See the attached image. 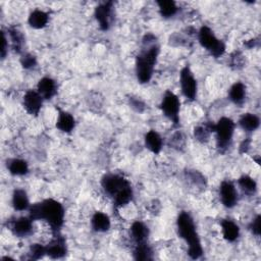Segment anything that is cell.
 <instances>
[{
    "mask_svg": "<svg viewBox=\"0 0 261 261\" xmlns=\"http://www.w3.org/2000/svg\"><path fill=\"white\" fill-rule=\"evenodd\" d=\"M30 216L33 221H43L52 229H57L64 224L65 209L57 201L48 199L31 207Z\"/></svg>",
    "mask_w": 261,
    "mask_h": 261,
    "instance_id": "1",
    "label": "cell"
},
{
    "mask_svg": "<svg viewBox=\"0 0 261 261\" xmlns=\"http://www.w3.org/2000/svg\"><path fill=\"white\" fill-rule=\"evenodd\" d=\"M178 229L181 238L189 245V255L193 259H197L202 255V247L200 239L198 237L195 224L190 214L182 212L178 219Z\"/></svg>",
    "mask_w": 261,
    "mask_h": 261,
    "instance_id": "2",
    "label": "cell"
},
{
    "mask_svg": "<svg viewBox=\"0 0 261 261\" xmlns=\"http://www.w3.org/2000/svg\"><path fill=\"white\" fill-rule=\"evenodd\" d=\"M158 56V47L152 45L148 49L143 51L137 58V75L138 80L141 83H147L150 81L154 71V66Z\"/></svg>",
    "mask_w": 261,
    "mask_h": 261,
    "instance_id": "3",
    "label": "cell"
},
{
    "mask_svg": "<svg viewBox=\"0 0 261 261\" xmlns=\"http://www.w3.org/2000/svg\"><path fill=\"white\" fill-rule=\"evenodd\" d=\"M199 42L213 56L219 57L224 52V44L218 39L212 31L207 27H203L199 31Z\"/></svg>",
    "mask_w": 261,
    "mask_h": 261,
    "instance_id": "4",
    "label": "cell"
},
{
    "mask_svg": "<svg viewBox=\"0 0 261 261\" xmlns=\"http://www.w3.org/2000/svg\"><path fill=\"white\" fill-rule=\"evenodd\" d=\"M213 132L217 134L218 145L221 148H225L231 143L234 132H235V124L231 118L223 117L219 120L217 125H214Z\"/></svg>",
    "mask_w": 261,
    "mask_h": 261,
    "instance_id": "5",
    "label": "cell"
},
{
    "mask_svg": "<svg viewBox=\"0 0 261 261\" xmlns=\"http://www.w3.org/2000/svg\"><path fill=\"white\" fill-rule=\"evenodd\" d=\"M180 106L181 104L178 96L175 95L173 92H167L161 102V111L164 115L173 120L175 124L179 122Z\"/></svg>",
    "mask_w": 261,
    "mask_h": 261,
    "instance_id": "6",
    "label": "cell"
},
{
    "mask_svg": "<svg viewBox=\"0 0 261 261\" xmlns=\"http://www.w3.org/2000/svg\"><path fill=\"white\" fill-rule=\"evenodd\" d=\"M130 186L127 180L117 175H107L102 180V187L105 192L113 198L126 187Z\"/></svg>",
    "mask_w": 261,
    "mask_h": 261,
    "instance_id": "7",
    "label": "cell"
},
{
    "mask_svg": "<svg viewBox=\"0 0 261 261\" xmlns=\"http://www.w3.org/2000/svg\"><path fill=\"white\" fill-rule=\"evenodd\" d=\"M180 83L184 96L189 100H194L197 93V82L189 68L182 70Z\"/></svg>",
    "mask_w": 261,
    "mask_h": 261,
    "instance_id": "8",
    "label": "cell"
},
{
    "mask_svg": "<svg viewBox=\"0 0 261 261\" xmlns=\"http://www.w3.org/2000/svg\"><path fill=\"white\" fill-rule=\"evenodd\" d=\"M220 195L222 202L225 207L232 208L237 204L238 201V192L233 183L223 182L220 188Z\"/></svg>",
    "mask_w": 261,
    "mask_h": 261,
    "instance_id": "9",
    "label": "cell"
},
{
    "mask_svg": "<svg viewBox=\"0 0 261 261\" xmlns=\"http://www.w3.org/2000/svg\"><path fill=\"white\" fill-rule=\"evenodd\" d=\"M43 103V97L39 94L38 91L30 90L25 94L24 106L30 114H38L41 111Z\"/></svg>",
    "mask_w": 261,
    "mask_h": 261,
    "instance_id": "10",
    "label": "cell"
},
{
    "mask_svg": "<svg viewBox=\"0 0 261 261\" xmlns=\"http://www.w3.org/2000/svg\"><path fill=\"white\" fill-rule=\"evenodd\" d=\"M12 231L15 236L24 238L33 232V220L28 218H21L14 222Z\"/></svg>",
    "mask_w": 261,
    "mask_h": 261,
    "instance_id": "11",
    "label": "cell"
},
{
    "mask_svg": "<svg viewBox=\"0 0 261 261\" xmlns=\"http://www.w3.org/2000/svg\"><path fill=\"white\" fill-rule=\"evenodd\" d=\"M67 247L66 243L63 239L56 238L52 242L48 244V246L46 247V254L50 256L51 258H61L66 255Z\"/></svg>",
    "mask_w": 261,
    "mask_h": 261,
    "instance_id": "12",
    "label": "cell"
},
{
    "mask_svg": "<svg viewBox=\"0 0 261 261\" xmlns=\"http://www.w3.org/2000/svg\"><path fill=\"white\" fill-rule=\"evenodd\" d=\"M37 91L43 99H51L56 93V84L50 78H43L38 84Z\"/></svg>",
    "mask_w": 261,
    "mask_h": 261,
    "instance_id": "13",
    "label": "cell"
},
{
    "mask_svg": "<svg viewBox=\"0 0 261 261\" xmlns=\"http://www.w3.org/2000/svg\"><path fill=\"white\" fill-rule=\"evenodd\" d=\"M112 3H105L96 8L95 15L96 19L103 30H107L110 27V20H111V14H112Z\"/></svg>",
    "mask_w": 261,
    "mask_h": 261,
    "instance_id": "14",
    "label": "cell"
},
{
    "mask_svg": "<svg viewBox=\"0 0 261 261\" xmlns=\"http://www.w3.org/2000/svg\"><path fill=\"white\" fill-rule=\"evenodd\" d=\"M222 231L224 238L228 242H234L240 235L239 226L232 221H224L222 223Z\"/></svg>",
    "mask_w": 261,
    "mask_h": 261,
    "instance_id": "15",
    "label": "cell"
},
{
    "mask_svg": "<svg viewBox=\"0 0 261 261\" xmlns=\"http://www.w3.org/2000/svg\"><path fill=\"white\" fill-rule=\"evenodd\" d=\"M91 223H92V227H93L96 232H106L109 231L111 227L110 218L102 212H96L93 218H92Z\"/></svg>",
    "mask_w": 261,
    "mask_h": 261,
    "instance_id": "16",
    "label": "cell"
},
{
    "mask_svg": "<svg viewBox=\"0 0 261 261\" xmlns=\"http://www.w3.org/2000/svg\"><path fill=\"white\" fill-rule=\"evenodd\" d=\"M146 147L153 153H159L162 148V139L158 133L150 131L145 136Z\"/></svg>",
    "mask_w": 261,
    "mask_h": 261,
    "instance_id": "17",
    "label": "cell"
},
{
    "mask_svg": "<svg viewBox=\"0 0 261 261\" xmlns=\"http://www.w3.org/2000/svg\"><path fill=\"white\" fill-rule=\"evenodd\" d=\"M56 127L65 133H70L75 128V118L72 114L66 112H60L57 117Z\"/></svg>",
    "mask_w": 261,
    "mask_h": 261,
    "instance_id": "18",
    "label": "cell"
},
{
    "mask_svg": "<svg viewBox=\"0 0 261 261\" xmlns=\"http://www.w3.org/2000/svg\"><path fill=\"white\" fill-rule=\"evenodd\" d=\"M48 23V14L43 10L36 9L29 17V24L34 29H42Z\"/></svg>",
    "mask_w": 261,
    "mask_h": 261,
    "instance_id": "19",
    "label": "cell"
},
{
    "mask_svg": "<svg viewBox=\"0 0 261 261\" xmlns=\"http://www.w3.org/2000/svg\"><path fill=\"white\" fill-rule=\"evenodd\" d=\"M239 124L241 128L246 132H254L258 129L260 125L259 117L253 113H246L242 115L239 120Z\"/></svg>",
    "mask_w": 261,
    "mask_h": 261,
    "instance_id": "20",
    "label": "cell"
},
{
    "mask_svg": "<svg viewBox=\"0 0 261 261\" xmlns=\"http://www.w3.org/2000/svg\"><path fill=\"white\" fill-rule=\"evenodd\" d=\"M12 205L15 210L24 211L28 209L30 203L27 193L24 190H15L12 196Z\"/></svg>",
    "mask_w": 261,
    "mask_h": 261,
    "instance_id": "21",
    "label": "cell"
},
{
    "mask_svg": "<svg viewBox=\"0 0 261 261\" xmlns=\"http://www.w3.org/2000/svg\"><path fill=\"white\" fill-rule=\"evenodd\" d=\"M131 232H132L133 238L135 239V241L138 244L144 243L146 241V239L148 238V235H149L148 227L140 222H136L133 224Z\"/></svg>",
    "mask_w": 261,
    "mask_h": 261,
    "instance_id": "22",
    "label": "cell"
},
{
    "mask_svg": "<svg viewBox=\"0 0 261 261\" xmlns=\"http://www.w3.org/2000/svg\"><path fill=\"white\" fill-rule=\"evenodd\" d=\"M246 97V87L242 83L234 84L229 89V99L235 104H242Z\"/></svg>",
    "mask_w": 261,
    "mask_h": 261,
    "instance_id": "23",
    "label": "cell"
},
{
    "mask_svg": "<svg viewBox=\"0 0 261 261\" xmlns=\"http://www.w3.org/2000/svg\"><path fill=\"white\" fill-rule=\"evenodd\" d=\"M8 170L13 176H24L28 173L29 167L26 161L22 159H12L7 165Z\"/></svg>",
    "mask_w": 261,
    "mask_h": 261,
    "instance_id": "24",
    "label": "cell"
},
{
    "mask_svg": "<svg viewBox=\"0 0 261 261\" xmlns=\"http://www.w3.org/2000/svg\"><path fill=\"white\" fill-rule=\"evenodd\" d=\"M159 11L162 17L164 18H172L177 13L178 6L176 2L171 1V0H164V1H158L157 2Z\"/></svg>",
    "mask_w": 261,
    "mask_h": 261,
    "instance_id": "25",
    "label": "cell"
},
{
    "mask_svg": "<svg viewBox=\"0 0 261 261\" xmlns=\"http://www.w3.org/2000/svg\"><path fill=\"white\" fill-rule=\"evenodd\" d=\"M239 186L244 193H246L248 195L254 194L257 189L255 181L248 176H243L242 178H240Z\"/></svg>",
    "mask_w": 261,
    "mask_h": 261,
    "instance_id": "26",
    "label": "cell"
},
{
    "mask_svg": "<svg viewBox=\"0 0 261 261\" xmlns=\"http://www.w3.org/2000/svg\"><path fill=\"white\" fill-rule=\"evenodd\" d=\"M132 197H133V191L131 189V186H128L124 190H121L113 199L116 205L124 206L131 202Z\"/></svg>",
    "mask_w": 261,
    "mask_h": 261,
    "instance_id": "27",
    "label": "cell"
},
{
    "mask_svg": "<svg viewBox=\"0 0 261 261\" xmlns=\"http://www.w3.org/2000/svg\"><path fill=\"white\" fill-rule=\"evenodd\" d=\"M135 258L137 260H148L151 257L150 248L147 246L146 243H139L135 250Z\"/></svg>",
    "mask_w": 261,
    "mask_h": 261,
    "instance_id": "28",
    "label": "cell"
},
{
    "mask_svg": "<svg viewBox=\"0 0 261 261\" xmlns=\"http://www.w3.org/2000/svg\"><path fill=\"white\" fill-rule=\"evenodd\" d=\"M211 132V129L208 127H198L195 129V137L196 139L201 141V142H205L208 140L209 138V134Z\"/></svg>",
    "mask_w": 261,
    "mask_h": 261,
    "instance_id": "29",
    "label": "cell"
},
{
    "mask_svg": "<svg viewBox=\"0 0 261 261\" xmlns=\"http://www.w3.org/2000/svg\"><path fill=\"white\" fill-rule=\"evenodd\" d=\"M46 254V247H43L40 244H35L31 247V256L35 259H38Z\"/></svg>",
    "mask_w": 261,
    "mask_h": 261,
    "instance_id": "30",
    "label": "cell"
},
{
    "mask_svg": "<svg viewBox=\"0 0 261 261\" xmlns=\"http://www.w3.org/2000/svg\"><path fill=\"white\" fill-rule=\"evenodd\" d=\"M22 63H23V66L26 69H28V68L34 67L35 64H36V60H35V58L32 55H26V56H24Z\"/></svg>",
    "mask_w": 261,
    "mask_h": 261,
    "instance_id": "31",
    "label": "cell"
},
{
    "mask_svg": "<svg viewBox=\"0 0 261 261\" xmlns=\"http://www.w3.org/2000/svg\"><path fill=\"white\" fill-rule=\"evenodd\" d=\"M251 229L253 234H255L256 236H259L260 234V217L258 216L251 224Z\"/></svg>",
    "mask_w": 261,
    "mask_h": 261,
    "instance_id": "32",
    "label": "cell"
},
{
    "mask_svg": "<svg viewBox=\"0 0 261 261\" xmlns=\"http://www.w3.org/2000/svg\"><path fill=\"white\" fill-rule=\"evenodd\" d=\"M6 42H7V40H6V37H5V35H4V33L2 34V48H1V55H2V57L4 58V56H5V53H6V50H7V45H6Z\"/></svg>",
    "mask_w": 261,
    "mask_h": 261,
    "instance_id": "33",
    "label": "cell"
}]
</instances>
